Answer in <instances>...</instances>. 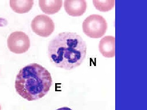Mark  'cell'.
Returning a JSON list of instances; mask_svg holds the SVG:
<instances>
[{
    "mask_svg": "<svg viewBox=\"0 0 147 110\" xmlns=\"http://www.w3.org/2000/svg\"><path fill=\"white\" fill-rule=\"evenodd\" d=\"M86 53V42L76 33H61L50 41L48 46V57L51 63L67 70L81 65Z\"/></svg>",
    "mask_w": 147,
    "mask_h": 110,
    "instance_id": "cell-1",
    "label": "cell"
},
{
    "mask_svg": "<svg viewBox=\"0 0 147 110\" xmlns=\"http://www.w3.org/2000/svg\"><path fill=\"white\" fill-rule=\"evenodd\" d=\"M53 84L50 73L38 64L32 63L21 68L16 77V92L28 101L41 99L48 93Z\"/></svg>",
    "mask_w": 147,
    "mask_h": 110,
    "instance_id": "cell-2",
    "label": "cell"
},
{
    "mask_svg": "<svg viewBox=\"0 0 147 110\" xmlns=\"http://www.w3.org/2000/svg\"><path fill=\"white\" fill-rule=\"evenodd\" d=\"M108 24L105 18L98 14L88 16L83 23L84 33L91 38H98L105 35Z\"/></svg>",
    "mask_w": 147,
    "mask_h": 110,
    "instance_id": "cell-3",
    "label": "cell"
},
{
    "mask_svg": "<svg viewBox=\"0 0 147 110\" xmlns=\"http://www.w3.org/2000/svg\"><path fill=\"white\" fill-rule=\"evenodd\" d=\"M30 42L28 36L24 32L17 31L11 34L7 39V46L11 52L23 54L28 50Z\"/></svg>",
    "mask_w": 147,
    "mask_h": 110,
    "instance_id": "cell-4",
    "label": "cell"
},
{
    "mask_svg": "<svg viewBox=\"0 0 147 110\" xmlns=\"http://www.w3.org/2000/svg\"><path fill=\"white\" fill-rule=\"evenodd\" d=\"M31 25L33 31L42 37L50 36L55 29V23L53 19L44 14L36 16L32 21Z\"/></svg>",
    "mask_w": 147,
    "mask_h": 110,
    "instance_id": "cell-5",
    "label": "cell"
},
{
    "mask_svg": "<svg viewBox=\"0 0 147 110\" xmlns=\"http://www.w3.org/2000/svg\"><path fill=\"white\" fill-rule=\"evenodd\" d=\"M66 12L69 16L78 17L86 12L87 3L85 0H66L64 4Z\"/></svg>",
    "mask_w": 147,
    "mask_h": 110,
    "instance_id": "cell-6",
    "label": "cell"
},
{
    "mask_svg": "<svg viewBox=\"0 0 147 110\" xmlns=\"http://www.w3.org/2000/svg\"><path fill=\"white\" fill-rule=\"evenodd\" d=\"M100 52L105 58H111L115 56V38L106 36L100 40L99 44Z\"/></svg>",
    "mask_w": 147,
    "mask_h": 110,
    "instance_id": "cell-7",
    "label": "cell"
},
{
    "mask_svg": "<svg viewBox=\"0 0 147 110\" xmlns=\"http://www.w3.org/2000/svg\"><path fill=\"white\" fill-rule=\"evenodd\" d=\"M39 5L41 10L47 14H53L57 13L63 5L61 0H40Z\"/></svg>",
    "mask_w": 147,
    "mask_h": 110,
    "instance_id": "cell-8",
    "label": "cell"
},
{
    "mask_svg": "<svg viewBox=\"0 0 147 110\" xmlns=\"http://www.w3.org/2000/svg\"><path fill=\"white\" fill-rule=\"evenodd\" d=\"M10 6L15 12L24 13L29 12L32 8L34 1L32 0H11L9 1Z\"/></svg>",
    "mask_w": 147,
    "mask_h": 110,
    "instance_id": "cell-9",
    "label": "cell"
},
{
    "mask_svg": "<svg viewBox=\"0 0 147 110\" xmlns=\"http://www.w3.org/2000/svg\"><path fill=\"white\" fill-rule=\"evenodd\" d=\"M94 5L97 10L106 12L111 10L115 5V1H93Z\"/></svg>",
    "mask_w": 147,
    "mask_h": 110,
    "instance_id": "cell-10",
    "label": "cell"
},
{
    "mask_svg": "<svg viewBox=\"0 0 147 110\" xmlns=\"http://www.w3.org/2000/svg\"><path fill=\"white\" fill-rule=\"evenodd\" d=\"M56 110H72L70 108L67 107H62L59 108Z\"/></svg>",
    "mask_w": 147,
    "mask_h": 110,
    "instance_id": "cell-11",
    "label": "cell"
},
{
    "mask_svg": "<svg viewBox=\"0 0 147 110\" xmlns=\"http://www.w3.org/2000/svg\"><path fill=\"white\" fill-rule=\"evenodd\" d=\"M0 110H1V105H0Z\"/></svg>",
    "mask_w": 147,
    "mask_h": 110,
    "instance_id": "cell-12",
    "label": "cell"
}]
</instances>
